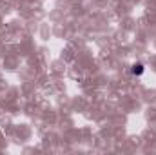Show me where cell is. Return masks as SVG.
Returning a JSON list of instances; mask_svg holds the SVG:
<instances>
[{"label": "cell", "instance_id": "1", "mask_svg": "<svg viewBox=\"0 0 156 155\" xmlns=\"http://www.w3.org/2000/svg\"><path fill=\"white\" fill-rule=\"evenodd\" d=\"M131 73H133V75H142V73H144V64H140V62L133 64V68H131Z\"/></svg>", "mask_w": 156, "mask_h": 155}]
</instances>
